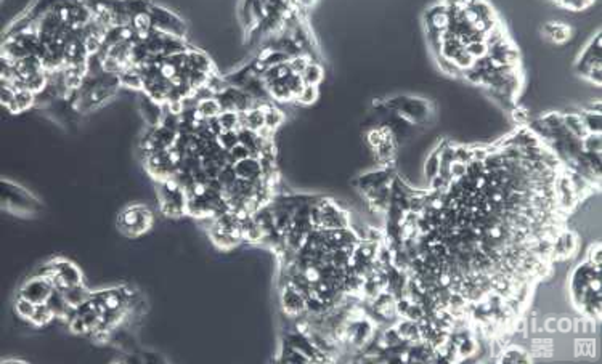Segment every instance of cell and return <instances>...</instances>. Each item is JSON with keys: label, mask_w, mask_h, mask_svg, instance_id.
Wrapping results in <instances>:
<instances>
[{"label": "cell", "mask_w": 602, "mask_h": 364, "mask_svg": "<svg viewBox=\"0 0 602 364\" xmlns=\"http://www.w3.org/2000/svg\"><path fill=\"white\" fill-rule=\"evenodd\" d=\"M119 220L122 223V230L127 234L138 236L151 226L153 213L145 207H129L121 213Z\"/></svg>", "instance_id": "6da1fadb"}, {"label": "cell", "mask_w": 602, "mask_h": 364, "mask_svg": "<svg viewBox=\"0 0 602 364\" xmlns=\"http://www.w3.org/2000/svg\"><path fill=\"white\" fill-rule=\"evenodd\" d=\"M53 284L49 278H43V276H36L34 279L28 281L25 286L21 287L19 295L21 297H26L31 302H34L36 305L39 303H45L49 300V297L53 292Z\"/></svg>", "instance_id": "7a4b0ae2"}, {"label": "cell", "mask_w": 602, "mask_h": 364, "mask_svg": "<svg viewBox=\"0 0 602 364\" xmlns=\"http://www.w3.org/2000/svg\"><path fill=\"white\" fill-rule=\"evenodd\" d=\"M283 308L289 314H300L304 310H307V299L304 292L297 289L294 284L286 286L283 292Z\"/></svg>", "instance_id": "3957f363"}, {"label": "cell", "mask_w": 602, "mask_h": 364, "mask_svg": "<svg viewBox=\"0 0 602 364\" xmlns=\"http://www.w3.org/2000/svg\"><path fill=\"white\" fill-rule=\"evenodd\" d=\"M235 168V174L238 178L241 180H248V181H254L257 180L262 175V167H260V161L256 157H248L244 161H239L233 164Z\"/></svg>", "instance_id": "277c9868"}, {"label": "cell", "mask_w": 602, "mask_h": 364, "mask_svg": "<svg viewBox=\"0 0 602 364\" xmlns=\"http://www.w3.org/2000/svg\"><path fill=\"white\" fill-rule=\"evenodd\" d=\"M66 302L74 306V308H79L80 305H84L87 300H90L92 294L90 290L84 286V284H76V286H69L64 290H61Z\"/></svg>", "instance_id": "5b68a950"}, {"label": "cell", "mask_w": 602, "mask_h": 364, "mask_svg": "<svg viewBox=\"0 0 602 364\" xmlns=\"http://www.w3.org/2000/svg\"><path fill=\"white\" fill-rule=\"evenodd\" d=\"M374 310L379 316H383L384 320H390V318L395 316V300H393L392 295L389 294H379L377 297L374 299Z\"/></svg>", "instance_id": "8992f818"}, {"label": "cell", "mask_w": 602, "mask_h": 364, "mask_svg": "<svg viewBox=\"0 0 602 364\" xmlns=\"http://www.w3.org/2000/svg\"><path fill=\"white\" fill-rule=\"evenodd\" d=\"M34 103H36V95L32 92H29L28 88L25 90H19L15 95V101L8 106V111L13 112V114H18V112H23L29 109Z\"/></svg>", "instance_id": "52a82bcc"}, {"label": "cell", "mask_w": 602, "mask_h": 364, "mask_svg": "<svg viewBox=\"0 0 602 364\" xmlns=\"http://www.w3.org/2000/svg\"><path fill=\"white\" fill-rule=\"evenodd\" d=\"M187 56H188V66H190L191 71H201V72L211 74V69H212V67H211V60L207 58L204 53L191 52V53H187Z\"/></svg>", "instance_id": "ba28073f"}, {"label": "cell", "mask_w": 602, "mask_h": 364, "mask_svg": "<svg viewBox=\"0 0 602 364\" xmlns=\"http://www.w3.org/2000/svg\"><path fill=\"white\" fill-rule=\"evenodd\" d=\"M265 127V112L260 108H251L246 111V129L259 132Z\"/></svg>", "instance_id": "9c48e42d"}, {"label": "cell", "mask_w": 602, "mask_h": 364, "mask_svg": "<svg viewBox=\"0 0 602 364\" xmlns=\"http://www.w3.org/2000/svg\"><path fill=\"white\" fill-rule=\"evenodd\" d=\"M397 331L402 337V340H419L421 337V331H419V326L416 324V321L407 320V321H402L397 327Z\"/></svg>", "instance_id": "30bf717a"}, {"label": "cell", "mask_w": 602, "mask_h": 364, "mask_svg": "<svg viewBox=\"0 0 602 364\" xmlns=\"http://www.w3.org/2000/svg\"><path fill=\"white\" fill-rule=\"evenodd\" d=\"M198 111L201 112V116L204 119H214V117L220 116L222 108H220L217 98H207V100H203L198 103Z\"/></svg>", "instance_id": "8fae6325"}, {"label": "cell", "mask_w": 602, "mask_h": 364, "mask_svg": "<svg viewBox=\"0 0 602 364\" xmlns=\"http://www.w3.org/2000/svg\"><path fill=\"white\" fill-rule=\"evenodd\" d=\"M55 318L53 311L50 310V306L47 303H39L36 306V311H34V316L31 318V323L36 324V326H45L49 324L52 320Z\"/></svg>", "instance_id": "7c38bea8"}, {"label": "cell", "mask_w": 602, "mask_h": 364, "mask_svg": "<svg viewBox=\"0 0 602 364\" xmlns=\"http://www.w3.org/2000/svg\"><path fill=\"white\" fill-rule=\"evenodd\" d=\"M260 108L265 112V127L275 130L276 127H280V124L283 122V114L276 108L270 106V105H265V106H256Z\"/></svg>", "instance_id": "4fadbf2b"}, {"label": "cell", "mask_w": 602, "mask_h": 364, "mask_svg": "<svg viewBox=\"0 0 602 364\" xmlns=\"http://www.w3.org/2000/svg\"><path fill=\"white\" fill-rule=\"evenodd\" d=\"M36 303L34 302H31L29 299H26V297H19L16 299V302H15V310H16V313L23 318V320H28V321H31V318L34 316V311H36Z\"/></svg>", "instance_id": "5bb4252c"}, {"label": "cell", "mask_w": 602, "mask_h": 364, "mask_svg": "<svg viewBox=\"0 0 602 364\" xmlns=\"http://www.w3.org/2000/svg\"><path fill=\"white\" fill-rule=\"evenodd\" d=\"M215 143L222 148L224 151H230L231 148L233 146H236L239 141H238V133L235 132V130H222L220 132L217 136H215Z\"/></svg>", "instance_id": "9a60e30c"}, {"label": "cell", "mask_w": 602, "mask_h": 364, "mask_svg": "<svg viewBox=\"0 0 602 364\" xmlns=\"http://www.w3.org/2000/svg\"><path fill=\"white\" fill-rule=\"evenodd\" d=\"M217 119H218V124H220V127H222V130H235L236 133L239 132L236 111H222Z\"/></svg>", "instance_id": "2e32d148"}, {"label": "cell", "mask_w": 602, "mask_h": 364, "mask_svg": "<svg viewBox=\"0 0 602 364\" xmlns=\"http://www.w3.org/2000/svg\"><path fill=\"white\" fill-rule=\"evenodd\" d=\"M321 79H323V69L314 63H310L302 74V81L305 85H318Z\"/></svg>", "instance_id": "e0dca14e"}, {"label": "cell", "mask_w": 602, "mask_h": 364, "mask_svg": "<svg viewBox=\"0 0 602 364\" xmlns=\"http://www.w3.org/2000/svg\"><path fill=\"white\" fill-rule=\"evenodd\" d=\"M101 69H103V72H106V74H116V72H122L124 71V64L118 58H114V56L105 55L101 58Z\"/></svg>", "instance_id": "ac0fdd59"}, {"label": "cell", "mask_w": 602, "mask_h": 364, "mask_svg": "<svg viewBox=\"0 0 602 364\" xmlns=\"http://www.w3.org/2000/svg\"><path fill=\"white\" fill-rule=\"evenodd\" d=\"M464 50L472 56L474 60L485 58V56L490 53V50H488L487 43H485V42H471Z\"/></svg>", "instance_id": "d6986e66"}, {"label": "cell", "mask_w": 602, "mask_h": 364, "mask_svg": "<svg viewBox=\"0 0 602 364\" xmlns=\"http://www.w3.org/2000/svg\"><path fill=\"white\" fill-rule=\"evenodd\" d=\"M582 120L588 133L600 132V114H597V112H588L585 117H582Z\"/></svg>", "instance_id": "ffe728a7"}, {"label": "cell", "mask_w": 602, "mask_h": 364, "mask_svg": "<svg viewBox=\"0 0 602 364\" xmlns=\"http://www.w3.org/2000/svg\"><path fill=\"white\" fill-rule=\"evenodd\" d=\"M251 157V151L248 150L246 146H242L241 143H238L236 146H233L231 150L228 151V161L230 164H235L239 161H244V159Z\"/></svg>", "instance_id": "44dd1931"}, {"label": "cell", "mask_w": 602, "mask_h": 364, "mask_svg": "<svg viewBox=\"0 0 602 364\" xmlns=\"http://www.w3.org/2000/svg\"><path fill=\"white\" fill-rule=\"evenodd\" d=\"M84 48L88 56H94L95 53H98L103 48V42L98 37L92 36V34H87V36L84 37Z\"/></svg>", "instance_id": "7402d4cb"}, {"label": "cell", "mask_w": 602, "mask_h": 364, "mask_svg": "<svg viewBox=\"0 0 602 364\" xmlns=\"http://www.w3.org/2000/svg\"><path fill=\"white\" fill-rule=\"evenodd\" d=\"M317 96H318L317 85H305V88L302 90V93L297 96V101L300 105H311V103H315Z\"/></svg>", "instance_id": "603a6c76"}, {"label": "cell", "mask_w": 602, "mask_h": 364, "mask_svg": "<svg viewBox=\"0 0 602 364\" xmlns=\"http://www.w3.org/2000/svg\"><path fill=\"white\" fill-rule=\"evenodd\" d=\"M501 361H503V362H520V361L528 362L530 358L524 355L522 350H519V348H509V350L506 351V353L503 355Z\"/></svg>", "instance_id": "cb8c5ba5"}, {"label": "cell", "mask_w": 602, "mask_h": 364, "mask_svg": "<svg viewBox=\"0 0 602 364\" xmlns=\"http://www.w3.org/2000/svg\"><path fill=\"white\" fill-rule=\"evenodd\" d=\"M310 64L307 56H294V58L289 61V67H291V72L296 76H302L305 67Z\"/></svg>", "instance_id": "d4e9b609"}, {"label": "cell", "mask_w": 602, "mask_h": 364, "mask_svg": "<svg viewBox=\"0 0 602 364\" xmlns=\"http://www.w3.org/2000/svg\"><path fill=\"white\" fill-rule=\"evenodd\" d=\"M69 324H71V332L73 334H77V335H80V334H87V332H90L92 331V327L87 324V321L84 320L82 316H76V318H73L71 321H69Z\"/></svg>", "instance_id": "484cf974"}, {"label": "cell", "mask_w": 602, "mask_h": 364, "mask_svg": "<svg viewBox=\"0 0 602 364\" xmlns=\"http://www.w3.org/2000/svg\"><path fill=\"white\" fill-rule=\"evenodd\" d=\"M552 28H554V29H549V32H551V37H552L555 42H565L567 39L570 37V31H569V28L559 26V25H552Z\"/></svg>", "instance_id": "4316f807"}, {"label": "cell", "mask_w": 602, "mask_h": 364, "mask_svg": "<svg viewBox=\"0 0 602 364\" xmlns=\"http://www.w3.org/2000/svg\"><path fill=\"white\" fill-rule=\"evenodd\" d=\"M466 172H467V165L466 164L458 162V161H453L450 164V177L453 180L458 181L459 178H462L466 175Z\"/></svg>", "instance_id": "83f0119b"}, {"label": "cell", "mask_w": 602, "mask_h": 364, "mask_svg": "<svg viewBox=\"0 0 602 364\" xmlns=\"http://www.w3.org/2000/svg\"><path fill=\"white\" fill-rule=\"evenodd\" d=\"M438 170H440V157L438 156H432L429 161L426 162V175L427 178H434L438 175Z\"/></svg>", "instance_id": "f1b7e54d"}, {"label": "cell", "mask_w": 602, "mask_h": 364, "mask_svg": "<svg viewBox=\"0 0 602 364\" xmlns=\"http://www.w3.org/2000/svg\"><path fill=\"white\" fill-rule=\"evenodd\" d=\"M405 316H407L408 320L418 323V321L421 320V318L424 316V310H422V306L418 305V303H410V306H408L407 313H405Z\"/></svg>", "instance_id": "f546056e"}, {"label": "cell", "mask_w": 602, "mask_h": 364, "mask_svg": "<svg viewBox=\"0 0 602 364\" xmlns=\"http://www.w3.org/2000/svg\"><path fill=\"white\" fill-rule=\"evenodd\" d=\"M15 95H16V92L11 87H8V85H2V93H0V101H2V105L4 106H10L11 103H13L15 101Z\"/></svg>", "instance_id": "4dcf8cb0"}, {"label": "cell", "mask_w": 602, "mask_h": 364, "mask_svg": "<svg viewBox=\"0 0 602 364\" xmlns=\"http://www.w3.org/2000/svg\"><path fill=\"white\" fill-rule=\"evenodd\" d=\"M368 141H369V144H371L373 148H377L383 144V141H384V138H383V133H381L379 130H373V132H369V135H368Z\"/></svg>", "instance_id": "1f68e13d"}, {"label": "cell", "mask_w": 602, "mask_h": 364, "mask_svg": "<svg viewBox=\"0 0 602 364\" xmlns=\"http://www.w3.org/2000/svg\"><path fill=\"white\" fill-rule=\"evenodd\" d=\"M591 263L596 266V268H599L600 266V247L599 246H596L593 250H591Z\"/></svg>", "instance_id": "d6a6232c"}, {"label": "cell", "mask_w": 602, "mask_h": 364, "mask_svg": "<svg viewBox=\"0 0 602 364\" xmlns=\"http://www.w3.org/2000/svg\"><path fill=\"white\" fill-rule=\"evenodd\" d=\"M512 117H514L516 120H519V122H524V120H527V111L517 108V109L512 112Z\"/></svg>", "instance_id": "836d02e7"}, {"label": "cell", "mask_w": 602, "mask_h": 364, "mask_svg": "<svg viewBox=\"0 0 602 364\" xmlns=\"http://www.w3.org/2000/svg\"><path fill=\"white\" fill-rule=\"evenodd\" d=\"M588 77L593 79L594 82L600 84V69H589L588 71Z\"/></svg>", "instance_id": "e575fe53"}, {"label": "cell", "mask_w": 602, "mask_h": 364, "mask_svg": "<svg viewBox=\"0 0 602 364\" xmlns=\"http://www.w3.org/2000/svg\"><path fill=\"white\" fill-rule=\"evenodd\" d=\"M558 329H562V331H569L570 329V321L569 320H562L558 323Z\"/></svg>", "instance_id": "d590c367"}]
</instances>
